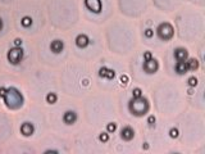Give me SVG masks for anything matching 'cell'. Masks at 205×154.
I'll return each instance as SVG.
<instances>
[{"label": "cell", "mask_w": 205, "mask_h": 154, "mask_svg": "<svg viewBox=\"0 0 205 154\" xmlns=\"http://www.w3.org/2000/svg\"><path fill=\"white\" fill-rule=\"evenodd\" d=\"M21 101H22V98H21V95L15 91V90H9V91H8L7 103H8V105L9 107L15 108V107H18L21 104Z\"/></svg>", "instance_id": "6da1fadb"}, {"label": "cell", "mask_w": 205, "mask_h": 154, "mask_svg": "<svg viewBox=\"0 0 205 154\" xmlns=\"http://www.w3.org/2000/svg\"><path fill=\"white\" fill-rule=\"evenodd\" d=\"M159 35H160V37H163V38H169L170 36L173 35V30H172V27H170L168 23H163L159 27Z\"/></svg>", "instance_id": "7a4b0ae2"}, {"label": "cell", "mask_w": 205, "mask_h": 154, "mask_svg": "<svg viewBox=\"0 0 205 154\" xmlns=\"http://www.w3.org/2000/svg\"><path fill=\"white\" fill-rule=\"evenodd\" d=\"M21 58H22V50H19V49H12L9 51V54H8V59H9L13 64L18 63L21 61Z\"/></svg>", "instance_id": "3957f363"}, {"label": "cell", "mask_w": 205, "mask_h": 154, "mask_svg": "<svg viewBox=\"0 0 205 154\" xmlns=\"http://www.w3.org/2000/svg\"><path fill=\"white\" fill-rule=\"evenodd\" d=\"M86 7L94 12H99L101 8L100 0H86Z\"/></svg>", "instance_id": "277c9868"}, {"label": "cell", "mask_w": 205, "mask_h": 154, "mask_svg": "<svg viewBox=\"0 0 205 154\" xmlns=\"http://www.w3.org/2000/svg\"><path fill=\"white\" fill-rule=\"evenodd\" d=\"M122 138L126 140H131L133 138V130H132L131 127H125L122 130Z\"/></svg>", "instance_id": "5b68a950"}, {"label": "cell", "mask_w": 205, "mask_h": 154, "mask_svg": "<svg viewBox=\"0 0 205 154\" xmlns=\"http://www.w3.org/2000/svg\"><path fill=\"white\" fill-rule=\"evenodd\" d=\"M158 68V63L155 61H147L146 64H145V70H146L149 73H151V72H155Z\"/></svg>", "instance_id": "8992f818"}, {"label": "cell", "mask_w": 205, "mask_h": 154, "mask_svg": "<svg viewBox=\"0 0 205 154\" xmlns=\"http://www.w3.org/2000/svg\"><path fill=\"white\" fill-rule=\"evenodd\" d=\"M51 49H53L54 53H59L62 49H63V42L59 41V40H55L51 42Z\"/></svg>", "instance_id": "52a82bcc"}, {"label": "cell", "mask_w": 205, "mask_h": 154, "mask_svg": "<svg viewBox=\"0 0 205 154\" xmlns=\"http://www.w3.org/2000/svg\"><path fill=\"white\" fill-rule=\"evenodd\" d=\"M76 42H77V45H78L80 48H83V46H86V45H87L88 40H87V37L85 36V35H80L78 37L76 38Z\"/></svg>", "instance_id": "ba28073f"}, {"label": "cell", "mask_w": 205, "mask_h": 154, "mask_svg": "<svg viewBox=\"0 0 205 154\" xmlns=\"http://www.w3.org/2000/svg\"><path fill=\"white\" fill-rule=\"evenodd\" d=\"M186 57H187L186 50H183V49H178V50L176 51V58L178 59V62H185Z\"/></svg>", "instance_id": "9c48e42d"}, {"label": "cell", "mask_w": 205, "mask_h": 154, "mask_svg": "<svg viewBox=\"0 0 205 154\" xmlns=\"http://www.w3.org/2000/svg\"><path fill=\"white\" fill-rule=\"evenodd\" d=\"M21 131H22L23 135H31L32 131H33V128H32V126L29 125V123H24V125L21 127Z\"/></svg>", "instance_id": "30bf717a"}, {"label": "cell", "mask_w": 205, "mask_h": 154, "mask_svg": "<svg viewBox=\"0 0 205 154\" xmlns=\"http://www.w3.org/2000/svg\"><path fill=\"white\" fill-rule=\"evenodd\" d=\"M76 119V114L73 112H67L64 114V122L66 123H72Z\"/></svg>", "instance_id": "8fae6325"}, {"label": "cell", "mask_w": 205, "mask_h": 154, "mask_svg": "<svg viewBox=\"0 0 205 154\" xmlns=\"http://www.w3.org/2000/svg\"><path fill=\"white\" fill-rule=\"evenodd\" d=\"M176 70H177L178 73H183V72L187 70V64H185V62H178Z\"/></svg>", "instance_id": "7c38bea8"}, {"label": "cell", "mask_w": 205, "mask_h": 154, "mask_svg": "<svg viewBox=\"0 0 205 154\" xmlns=\"http://www.w3.org/2000/svg\"><path fill=\"white\" fill-rule=\"evenodd\" d=\"M100 75L101 76H106V77H109V78H112V77L114 76V72H112V71H108V70H101L100 71Z\"/></svg>", "instance_id": "4fadbf2b"}, {"label": "cell", "mask_w": 205, "mask_h": 154, "mask_svg": "<svg viewBox=\"0 0 205 154\" xmlns=\"http://www.w3.org/2000/svg\"><path fill=\"white\" fill-rule=\"evenodd\" d=\"M46 99H48L49 103H54L55 100H57V96H55V94H49Z\"/></svg>", "instance_id": "5bb4252c"}, {"label": "cell", "mask_w": 205, "mask_h": 154, "mask_svg": "<svg viewBox=\"0 0 205 154\" xmlns=\"http://www.w3.org/2000/svg\"><path fill=\"white\" fill-rule=\"evenodd\" d=\"M187 67H190V68H196V67H198V63H196V61H190L189 64H187Z\"/></svg>", "instance_id": "9a60e30c"}, {"label": "cell", "mask_w": 205, "mask_h": 154, "mask_svg": "<svg viewBox=\"0 0 205 154\" xmlns=\"http://www.w3.org/2000/svg\"><path fill=\"white\" fill-rule=\"evenodd\" d=\"M133 96L135 98H140L141 96V90L140 89H135L133 90Z\"/></svg>", "instance_id": "2e32d148"}, {"label": "cell", "mask_w": 205, "mask_h": 154, "mask_svg": "<svg viewBox=\"0 0 205 154\" xmlns=\"http://www.w3.org/2000/svg\"><path fill=\"white\" fill-rule=\"evenodd\" d=\"M177 135H178V131L176 128H172V130H170V136H172V138H177Z\"/></svg>", "instance_id": "e0dca14e"}, {"label": "cell", "mask_w": 205, "mask_h": 154, "mask_svg": "<svg viewBox=\"0 0 205 154\" xmlns=\"http://www.w3.org/2000/svg\"><path fill=\"white\" fill-rule=\"evenodd\" d=\"M29 23H31V21H29L28 17H26V18H23V21H22V24H23V26H28Z\"/></svg>", "instance_id": "ac0fdd59"}, {"label": "cell", "mask_w": 205, "mask_h": 154, "mask_svg": "<svg viewBox=\"0 0 205 154\" xmlns=\"http://www.w3.org/2000/svg\"><path fill=\"white\" fill-rule=\"evenodd\" d=\"M196 82H198V80H196L195 77H191V78L189 80V84L191 85V86H194V85H196Z\"/></svg>", "instance_id": "d6986e66"}, {"label": "cell", "mask_w": 205, "mask_h": 154, "mask_svg": "<svg viewBox=\"0 0 205 154\" xmlns=\"http://www.w3.org/2000/svg\"><path fill=\"white\" fill-rule=\"evenodd\" d=\"M100 140L101 141H106V140H108V135H106V134H101L100 135Z\"/></svg>", "instance_id": "ffe728a7"}, {"label": "cell", "mask_w": 205, "mask_h": 154, "mask_svg": "<svg viewBox=\"0 0 205 154\" xmlns=\"http://www.w3.org/2000/svg\"><path fill=\"white\" fill-rule=\"evenodd\" d=\"M108 130L109 131H114L115 130V125H114V123H113V125H112V123H110V125H108Z\"/></svg>", "instance_id": "44dd1931"}, {"label": "cell", "mask_w": 205, "mask_h": 154, "mask_svg": "<svg viewBox=\"0 0 205 154\" xmlns=\"http://www.w3.org/2000/svg\"><path fill=\"white\" fill-rule=\"evenodd\" d=\"M153 35V32L150 31V30H147V31H146V36H149V37H150Z\"/></svg>", "instance_id": "7402d4cb"}, {"label": "cell", "mask_w": 205, "mask_h": 154, "mask_svg": "<svg viewBox=\"0 0 205 154\" xmlns=\"http://www.w3.org/2000/svg\"><path fill=\"white\" fill-rule=\"evenodd\" d=\"M121 80H122V81H127V77H126V76H122Z\"/></svg>", "instance_id": "603a6c76"}, {"label": "cell", "mask_w": 205, "mask_h": 154, "mask_svg": "<svg viewBox=\"0 0 205 154\" xmlns=\"http://www.w3.org/2000/svg\"><path fill=\"white\" fill-rule=\"evenodd\" d=\"M145 58H150V53H146V54H145Z\"/></svg>", "instance_id": "cb8c5ba5"}, {"label": "cell", "mask_w": 205, "mask_h": 154, "mask_svg": "<svg viewBox=\"0 0 205 154\" xmlns=\"http://www.w3.org/2000/svg\"><path fill=\"white\" fill-rule=\"evenodd\" d=\"M153 121H155V119H154V117H150V118H149V122H153Z\"/></svg>", "instance_id": "d4e9b609"}, {"label": "cell", "mask_w": 205, "mask_h": 154, "mask_svg": "<svg viewBox=\"0 0 205 154\" xmlns=\"http://www.w3.org/2000/svg\"><path fill=\"white\" fill-rule=\"evenodd\" d=\"M0 28H1V21H0Z\"/></svg>", "instance_id": "484cf974"}]
</instances>
